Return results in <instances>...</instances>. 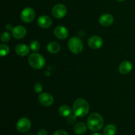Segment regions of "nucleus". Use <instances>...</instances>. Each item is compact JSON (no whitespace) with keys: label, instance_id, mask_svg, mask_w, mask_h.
<instances>
[{"label":"nucleus","instance_id":"1","mask_svg":"<svg viewBox=\"0 0 135 135\" xmlns=\"http://www.w3.org/2000/svg\"><path fill=\"white\" fill-rule=\"evenodd\" d=\"M89 110V104L84 99L79 98L74 102L73 112L76 117H84L88 114Z\"/></svg>","mask_w":135,"mask_h":135},{"label":"nucleus","instance_id":"2","mask_svg":"<svg viewBox=\"0 0 135 135\" xmlns=\"http://www.w3.org/2000/svg\"><path fill=\"white\" fill-rule=\"evenodd\" d=\"M104 119L102 116L98 113H93L88 117L87 126L91 131L96 132L100 131L104 126Z\"/></svg>","mask_w":135,"mask_h":135},{"label":"nucleus","instance_id":"3","mask_svg":"<svg viewBox=\"0 0 135 135\" xmlns=\"http://www.w3.org/2000/svg\"><path fill=\"white\" fill-rule=\"evenodd\" d=\"M28 63L32 68L41 69L46 64V60L42 55L37 53H33L28 57Z\"/></svg>","mask_w":135,"mask_h":135},{"label":"nucleus","instance_id":"4","mask_svg":"<svg viewBox=\"0 0 135 135\" xmlns=\"http://www.w3.org/2000/svg\"><path fill=\"white\" fill-rule=\"evenodd\" d=\"M68 46L70 51L75 54H80L83 50V42L78 37L71 38L68 42Z\"/></svg>","mask_w":135,"mask_h":135},{"label":"nucleus","instance_id":"5","mask_svg":"<svg viewBox=\"0 0 135 135\" xmlns=\"http://www.w3.org/2000/svg\"><path fill=\"white\" fill-rule=\"evenodd\" d=\"M35 11L30 7H26L22 11L21 13V18L23 22L29 23L34 21L35 18Z\"/></svg>","mask_w":135,"mask_h":135},{"label":"nucleus","instance_id":"6","mask_svg":"<svg viewBox=\"0 0 135 135\" xmlns=\"http://www.w3.org/2000/svg\"><path fill=\"white\" fill-rule=\"evenodd\" d=\"M16 127L18 131L20 133H26L31 127V122L28 119L22 117L17 121Z\"/></svg>","mask_w":135,"mask_h":135},{"label":"nucleus","instance_id":"7","mask_svg":"<svg viewBox=\"0 0 135 135\" xmlns=\"http://www.w3.org/2000/svg\"><path fill=\"white\" fill-rule=\"evenodd\" d=\"M53 16L56 18H61L67 14V8L63 4H57L52 9Z\"/></svg>","mask_w":135,"mask_h":135},{"label":"nucleus","instance_id":"8","mask_svg":"<svg viewBox=\"0 0 135 135\" xmlns=\"http://www.w3.org/2000/svg\"><path fill=\"white\" fill-rule=\"evenodd\" d=\"M38 100L42 105L46 107L50 106L54 103L53 96L50 94L46 93V92L40 94L38 97Z\"/></svg>","mask_w":135,"mask_h":135},{"label":"nucleus","instance_id":"9","mask_svg":"<svg viewBox=\"0 0 135 135\" xmlns=\"http://www.w3.org/2000/svg\"><path fill=\"white\" fill-rule=\"evenodd\" d=\"M103 40L101 37L98 36H92L88 39V45L92 49H99L102 46Z\"/></svg>","mask_w":135,"mask_h":135},{"label":"nucleus","instance_id":"10","mask_svg":"<svg viewBox=\"0 0 135 135\" xmlns=\"http://www.w3.org/2000/svg\"><path fill=\"white\" fill-rule=\"evenodd\" d=\"M38 25L42 28H47L52 25V20L50 17L46 15H42L39 17L37 21Z\"/></svg>","mask_w":135,"mask_h":135},{"label":"nucleus","instance_id":"11","mask_svg":"<svg viewBox=\"0 0 135 135\" xmlns=\"http://www.w3.org/2000/svg\"><path fill=\"white\" fill-rule=\"evenodd\" d=\"M54 34L56 38L60 40H63L68 37L69 32L65 26H58L54 30Z\"/></svg>","mask_w":135,"mask_h":135},{"label":"nucleus","instance_id":"12","mask_svg":"<svg viewBox=\"0 0 135 135\" xmlns=\"http://www.w3.org/2000/svg\"><path fill=\"white\" fill-rule=\"evenodd\" d=\"M13 37L16 39H22L26 36V30L24 26H17L12 30Z\"/></svg>","mask_w":135,"mask_h":135},{"label":"nucleus","instance_id":"13","mask_svg":"<svg viewBox=\"0 0 135 135\" xmlns=\"http://www.w3.org/2000/svg\"><path fill=\"white\" fill-rule=\"evenodd\" d=\"M114 21V18L111 14H104L100 17L99 19L100 25H102L103 26H109L112 25Z\"/></svg>","mask_w":135,"mask_h":135},{"label":"nucleus","instance_id":"14","mask_svg":"<svg viewBox=\"0 0 135 135\" xmlns=\"http://www.w3.org/2000/svg\"><path fill=\"white\" fill-rule=\"evenodd\" d=\"M132 69H133V65L131 64V63L128 61H125L119 65V71L123 75H127L131 71Z\"/></svg>","mask_w":135,"mask_h":135},{"label":"nucleus","instance_id":"15","mask_svg":"<svg viewBox=\"0 0 135 135\" xmlns=\"http://www.w3.org/2000/svg\"><path fill=\"white\" fill-rule=\"evenodd\" d=\"M15 51L20 56H26V55L28 54L29 51H30V49L26 44H20L17 45L16 46Z\"/></svg>","mask_w":135,"mask_h":135},{"label":"nucleus","instance_id":"16","mask_svg":"<svg viewBox=\"0 0 135 135\" xmlns=\"http://www.w3.org/2000/svg\"><path fill=\"white\" fill-rule=\"evenodd\" d=\"M60 45L55 42H51L47 45V50L51 54H57L60 51Z\"/></svg>","mask_w":135,"mask_h":135},{"label":"nucleus","instance_id":"17","mask_svg":"<svg viewBox=\"0 0 135 135\" xmlns=\"http://www.w3.org/2000/svg\"><path fill=\"white\" fill-rule=\"evenodd\" d=\"M74 131L77 134H83L86 131V126L83 123H79L74 127Z\"/></svg>","mask_w":135,"mask_h":135},{"label":"nucleus","instance_id":"18","mask_svg":"<svg viewBox=\"0 0 135 135\" xmlns=\"http://www.w3.org/2000/svg\"><path fill=\"white\" fill-rule=\"evenodd\" d=\"M71 109L66 105H62L59 108V113L63 117H69L71 115Z\"/></svg>","mask_w":135,"mask_h":135},{"label":"nucleus","instance_id":"19","mask_svg":"<svg viewBox=\"0 0 135 135\" xmlns=\"http://www.w3.org/2000/svg\"><path fill=\"white\" fill-rule=\"evenodd\" d=\"M117 131V127L113 124H109L104 129V135H115Z\"/></svg>","mask_w":135,"mask_h":135},{"label":"nucleus","instance_id":"20","mask_svg":"<svg viewBox=\"0 0 135 135\" xmlns=\"http://www.w3.org/2000/svg\"><path fill=\"white\" fill-rule=\"evenodd\" d=\"M40 48V44L37 40H33L30 44V49L34 52L38 51Z\"/></svg>","mask_w":135,"mask_h":135},{"label":"nucleus","instance_id":"21","mask_svg":"<svg viewBox=\"0 0 135 135\" xmlns=\"http://www.w3.org/2000/svg\"><path fill=\"white\" fill-rule=\"evenodd\" d=\"M0 54L2 57L5 56V55H7L9 53V47L7 45L3 44H1L0 45Z\"/></svg>","mask_w":135,"mask_h":135},{"label":"nucleus","instance_id":"22","mask_svg":"<svg viewBox=\"0 0 135 135\" xmlns=\"http://www.w3.org/2000/svg\"><path fill=\"white\" fill-rule=\"evenodd\" d=\"M11 40L10 34L7 32H4L1 36V40L3 42H8Z\"/></svg>","mask_w":135,"mask_h":135},{"label":"nucleus","instance_id":"23","mask_svg":"<svg viewBox=\"0 0 135 135\" xmlns=\"http://www.w3.org/2000/svg\"><path fill=\"white\" fill-rule=\"evenodd\" d=\"M34 91H35L36 93L39 94L42 91L43 86H42V85L40 84V83H36L35 85H34Z\"/></svg>","mask_w":135,"mask_h":135},{"label":"nucleus","instance_id":"24","mask_svg":"<svg viewBox=\"0 0 135 135\" xmlns=\"http://www.w3.org/2000/svg\"><path fill=\"white\" fill-rule=\"evenodd\" d=\"M76 121V116L74 115H70L67 118V123L69 124H74Z\"/></svg>","mask_w":135,"mask_h":135},{"label":"nucleus","instance_id":"25","mask_svg":"<svg viewBox=\"0 0 135 135\" xmlns=\"http://www.w3.org/2000/svg\"><path fill=\"white\" fill-rule=\"evenodd\" d=\"M53 135H69V134H67V133H66L65 131H64L58 130V131H56Z\"/></svg>","mask_w":135,"mask_h":135},{"label":"nucleus","instance_id":"26","mask_svg":"<svg viewBox=\"0 0 135 135\" xmlns=\"http://www.w3.org/2000/svg\"><path fill=\"white\" fill-rule=\"evenodd\" d=\"M38 135H47V133L44 129H40L38 132Z\"/></svg>","mask_w":135,"mask_h":135},{"label":"nucleus","instance_id":"27","mask_svg":"<svg viewBox=\"0 0 135 135\" xmlns=\"http://www.w3.org/2000/svg\"><path fill=\"white\" fill-rule=\"evenodd\" d=\"M5 28L8 30H10L12 29V25L11 24H7V25L5 26Z\"/></svg>","mask_w":135,"mask_h":135},{"label":"nucleus","instance_id":"28","mask_svg":"<svg viewBox=\"0 0 135 135\" xmlns=\"http://www.w3.org/2000/svg\"><path fill=\"white\" fill-rule=\"evenodd\" d=\"M92 135H102V134H100V133H94V134H92Z\"/></svg>","mask_w":135,"mask_h":135},{"label":"nucleus","instance_id":"29","mask_svg":"<svg viewBox=\"0 0 135 135\" xmlns=\"http://www.w3.org/2000/svg\"><path fill=\"white\" fill-rule=\"evenodd\" d=\"M117 1H119V2H123V1H125V0H117Z\"/></svg>","mask_w":135,"mask_h":135},{"label":"nucleus","instance_id":"30","mask_svg":"<svg viewBox=\"0 0 135 135\" xmlns=\"http://www.w3.org/2000/svg\"><path fill=\"white\" fill-rule=\"evenodd\" d=\"M26 135H34V134H26Z\"/></svg>","mask_w":135,"mask_h":135},{"label":"nucleus","instance_id":"31","mask_svg":"<svg viewBox=\"0 0 135 135\" xmlns=\"http://www.w3.org/2000/svg\"><path fill=\"white\" fill-rule=\"evenodd\" d=\"M79 135H80V134H79Z\"/></svg>","mask_w":135,"mask_h":135}]
</instances>
